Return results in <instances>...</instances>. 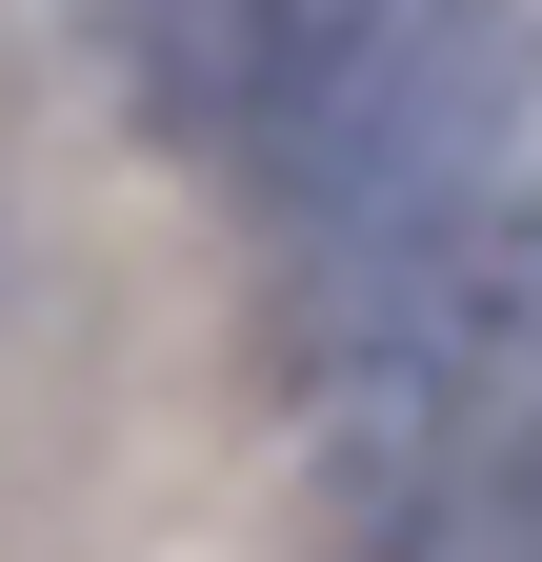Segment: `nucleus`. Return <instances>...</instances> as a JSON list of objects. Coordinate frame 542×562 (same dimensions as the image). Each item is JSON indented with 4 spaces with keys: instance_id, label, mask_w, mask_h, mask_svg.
I'll list each match as a JSON object with an SVG mask.
<instances>
[{
    "instance_id": "f257e3e1",
    "label": "nucleus",
    "mask_w": 542,
    "mask_h": 562,
    "mask_svg": "<svg viewBox=\"0 0 542 562\" xmlns=\"http://www.w3.org/2000/svg\"><path fill=\"white\" fill-rule=\"evenodd\" d=\"M121 60L161 140H241V0H121Z\"/></svg>"
}]
</instances>
